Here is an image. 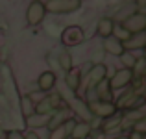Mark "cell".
I'll use <instances>...</instances> for the list:
<instances>
[{
	"instance_id": "cell-1",
	"label": "cell",
	"mask_w": 146,
	"mask_h": 139,
	"mask_svg": "<svg viewBox=\"0 0 146 139\" xmlns=\"http://www.w3.org/2000/svg\"><path fill=\"white\" fill-rule=\"evenodd\" d=\"M0 80H2V89L6 98L9 100V104L13 106V110L19 111V102H21V93H19L17 82H15L13 71H11L7 65H2L0 67Z\"/></svg>"
},
{
	"instance_id": "cell-2",
	"label": "cell",
	"mask_w": 146,
	"mask_h": 139,
	"mask_svg": "<svg viewBox=\"0 0 146 139\" xmlns=\"http://www.w3.org/2000/svg\"><path fill=\"white\" fill-rule=\"evenodd\" d=\"M107 78V67L104 63H96V65H91V69L85 72V78H82V86L80 89H85L87 91H93L94 87L98 86L102 80Z\"/></svg>"
},
{
	"instance_id": "cell-3",
	"label": "cell",
	"mask_w": 146,
	"mask_h": 139,
	"mask_svg": "<svg viewBox=\"0 0 146 139\" xmlns=\"http://www.w3.org/2000/svg\"><path fill=\"white\" fill-rule=\"evenodd\" d=\"M46 13H56V15H65V13H74L82 7V0H48L44 2Z\"/></svg>"
},
{
	"instance_id": "cell-4",
	"label": "cell",
	"mask_w": 146,
	"mask_h": 139,
	"mask_svg": "<svg viewBox=\"0 0 146 139\" xmlns=\"http://www.w3.org/2000/svg\"><path fill=\"white\" fill-rule=\"evenodd\" d=\"M87 106H89L91 115L96 117V119H102V121H104V119L113 117L115 113H118L115 102H106V100H96V98H94V100H89Z\"/></svg>"
},
{
	"instance_id": "cell-5",
	"label": "cell",
	"mask_w": 146,
	"mask_h": 139,
	"mask_svg": "<svg viewBox=\"0 0 146 139\" xmlns=\"http://www.w3.org/2000/svg\"><path fill=\"white\" fill-rule=\"evenodd\" d=\"M122 28L133 35V33H141L146 28V13L144 11H135V13L128 15L126 19H122Z\"/></svg>"
},
{
	"instance_id": "cell-6",
	"label": "cell",
	"mask_w": 146,
	"mask_h": 139,
	"mask_svg": "<svg viewBox=\"0 0 146 139\" xmlns=\"http://www.w3.org/2000/svg\"><path fill=\"white\" fill-rule=\"evenodd\" d=\"M44 15H46V7H44V2L41 0H32L26 7V22L30 26H37L44 21Z\"/></svg>"
},
{
	"instance_id": "cell-7",
	"label": "cell",
	"mask_w": 146,
	"mask_h": 139,
	"mask_svg": "<svg viewBox=\"0 0 146 139\" xmlns=\"http://www.w3.org/2000/svg\"><path fill=\"white\" fill-rule=\"evenodd\" d=\"M85 41V32L80 26H67V28L61 32V43H63L67 48L70 46H78Z\"/></svg>"
},
{
	"instance_id": "cell-8",
	"label": "cell",
	"mask_w": 146,
	"mask_h": 139,
	"mask_svg": "<svg viewBox=\"0 0 146 139\" xmlns=\"http://www.w3.org/2000/svg\"><path fill=\"white\" fill-rule=\"evenodd\" d=\"M107 80H109V86H111V89H113V93H115L118 89H124V87L131 86L133 71L131 69H118V71L115 72L111 78H107Z\"/></svg>"
},
{
	"instance_id": "cell-9",
	"label": "cell",
	"mask_w": 146,
	"mask_h": 139,
	"mask_svg": "<svg viewBox=\"0 0 146 139\" xmlns=\"http://www.w3.org/2000/svg\"><path fill=\"white\" fill-rule=\"evenodd\" d=\"M61 108V96L57 95H46L35 104V113H43V115H52L56 110Z\"/></svg>"
},
{
	"instance_id": "cell-10",
	"label": "cell",
	"mask_w": 146,
	"mask_h": 139,
	"mask_svg": "<svg viewBox=\"0 0 146 139\" xmlns=\"http://www.w3.org/2000/svg\"><path fill=\"white\" fill-rule=\"evenodd\" d=\"M68 100V110H72L76 115H80L82 117V121H85V122H89L91 119H93V115H91V111H89V106H87V102H85V98H80V96H76V95H70V98H67Z\"/></svg>"
},
{
	"instance_id": "cell-11",
	"label": "cell",
	"mask_w": 146,
	"mask_h": 139,
	"mask_svg": "<svg viewBox=\"0 0 146 139\" xmlns=\"http://www.w3.org/2000/svg\"><path fill=\"white\" fill-rule=\"evenodd\" d=\"M74 124H76V119L70 117L68 121H65L63 124H59V126H56L54 130H50L48 139H68V137H70L72 128H74Z\"/></svg>"
},
{
	"instance_id": "cell-12",
	"label": "cell",
	"mask_w": 146,
	"mask_h": 139,
	"mask_svg": "<svg viewBox=\"0 0 146 139\" xmlns=\"http://www.w3.org/2000/svg\"><path fill=\"white\" fill-rule=\"evenodd\" d=\"M56 84H57V76H56V72H52V71L41 72L39 78H37V87H39L41 93L52 91L54 87H56Z\"/></svg>"
},
{
	"instance_id": "cell-13",
	"label": "cell",
	"mask_w": 146,
	"mask_h": 139,
	"mask_svg": "<svg viewBox=\"0 0 146 139\" xmlns=\"http://www.w3.org/2000/svg\"><path fill=\"white\" fill-rule=\"evenodd\" d=\"M102 50L106 54H111V56H122V54L126 52V48H124V43L122 41H118V39H115L113 35L111 37H106L104 39V45H102Z\"/></svg>"
},
{
	"instance_id": "cell-14",
	"label": "cell",
	"mask_w": 146,
	"mask_h": 139,
	"mask_svg": "<svg viewBox=\"0 0 146 139\" xmlns=\"http://www.w3.org/2000/svg\"><path fill=\"white\" fill-rule=\"evenodd\" d=\"M48 122H50V115H43V113H32V115H28V117H24V124L32 130L46 128Z\"/></svg>"
},
{
	"instance_id": "cell-15",
	"label": "cell",
	"mask_w": 146,
	"mask_h": 139,
	"mask_svg": "<svg viewBox=\"0 0 146 139\" xmlns=\"http://www.w3.org/2000/svg\"><path fill=\"white\" fill-rule=\"evenodd\" d=\"M124 48L126 50H143L146 48V33L141 32V33H133V35H129L128 39L124 41Z\"/></svg>"
},
{
	"instance_id": "cell-16",
	"label": "cell",
	"mask_w": 146,
	"mask_h": 139,
	"mask_svg": "<svg viewBox=\"0 0 146 139\" xmlns=\"http://www.w3.org/2000/svg\"><path fill=\"white\" fill-rule=\"evenodd\" d=\"M65 86H67L72 93H78L80 86H82V71H78V69L72 67L70 71L67 72V76H65Z\"/></svg>"
},
{
	"instance_id": "cell-17",
	"label": "cell",
	"mask_w": 146,
	"mask_h": 139,
	"mask_svg": "<svg viewBox=\"0 0 146 139\" xmlns=\"http://www.w3.org/2000/svg\"><path fill=\"white\" fill-rule=\"evenodd\" d=\"M68 119H70V110H67V108H59V110H56L52 115H50V122H48L46 128L48 130H54L56 126L63 124V122L68 121Z\"/></svg>"
},
{
	"instance_id": "cell-18",
	"label": "cell",
	"mask_w": 146,
	"mask_h": 139,
	"mask_svg": "<svg viewBox=\"0 0 146 139\" xmlns=\"http://www.w3.org/2000/svg\"><path fill=\"white\" fill-rule=\"evenodd\" d=\"M91 134H93V130H91L89 122L76 121V124H74V128H72L70 137H68V139H89Z\"/></svg>"
},
{
	"instance_id": "cell-19",
	"label": "cell",
	"mask_w": 146,
	"mask_h": 139,
	"mask_svg": "<svg viewBox=\"0 0 146 139\" xmlns=\"http://www.w3.org/2000/svg\"><path fill=\"white\" fill-rule=\"evenodd\" d=\"M94 93H96V100H106V102H113V89L109 86V80H102L96 87H94Z\"/></svg>"
},
{
	"instance_id": "cell-20",
	"label": "cell",
	"mask_w": 146,
	"mask_h": 139,
	"mask_svg": "<svg viewBox=\"0 0 146 139\" xmlns=\"http://www.w3.org/2000/svg\"><path fill=\"white\" fill-rule=\"evenodd\" d=\"M120 122H122V113H115L113 117L104 119L102 121L100 132L102 134H109V132H115V130H120Z\"/></svg>"
},
{
	"instance_id": "cell-21",
	"label": "cell",
	"mask_w": 146,
	"mask_h": 139,
	"mask_svg": "<svg viewBox=\"0 0 146 139\" xmlns=\"http://www.w3.org/2000/svg\"><path fill=\"white\" fill-rule=\"evenodd\" d=\"M113 28H115V21L111 17H104V19H100L98 24H96V33L106 39V37L113 35Z\"/></svg>"
},
{
	"instance_id": "cell-22",
	"label": "cell",
	"mask_w": 146,
	"mask_h": 139,
	"mask_svg": "<svg viewBox=\"0 0 146 139\" xmlns=\"http://www.w3.org/2000/svg\"><path fill=\"white\" fill-rule=\"evenodd\" d=\"M19 111L22 113V117H28V115L35 113V104L32 102L28 95L26 96H21V102H19Z\"/></svg>"
},
{
	"instance_id": "cell-23",
	"label": "cell",
	"mask_w": 146,
	"mask_h": 139,
	"mask_svg": "<svg viewBox=\"0 0 146 139\" xmlns=\"http://www.w3.org/2000/svg\"><path fill=\"white\" fill-rule=\"evenodd\" d=\"M57 63H59V69L65 72H68L72 69V56L67 52V50H61L57 54Z\"/></svg>"
},
{
	"instance_id": "cell-24",
	"label": "cell",
	"mask_w": 146,
	"mask_h": 139,
	"mask_svg": "<svg viewBox=\"0 0 146 139\" xmlns=\"http://www.w3.org/2000/svg\"><path fill=\"white\" fill-rule=\"evenodd\" d=\"M118 57H120V61H122V65H124V69H133V65H135V59H137V57L133 56L129 50H126V52L122 54V56H118Z\"/></svg>"
},
{
	"instance_id": "cell-25",
	"label": "cell",
	"mask_w": 146,
	"mask_h": 139,
	"mask_svg": "<svg viewBox=\"0 0 146 139\" xmlns=\"http://www.w3.org/2000/svg\"><path fill=\"white\" fill-rule=\"evenodd\" d=\"M113 37L115 39H118V41H122L124 43L126 39L129 37V33L126 32L124 28H122V24H115V28H113Z\"/></svg>"
},
{
	"instance_id": "cell-26",
	"label": "cell",
	"mask_w": 146,
	"mask_h": 139,
	"mask_svg": "<svg viewBox=\"0 0 146 139\" xmlns=\"http://www.w3.org/2000/svg\"><path fill=\"white\" fill-rule=\"evenodd\" d=\"M6 139H24V132H21V130H7Z\"/></svg>"
},
{
	"instance_id": "cell-27",
	"label": "cell",
	"mask_w": 146,
	"mask_h": 139,
	"mask_svg": "<svg viewBox=\"0 0 146 139\" xmlns=\"http://www.w3.org/2000/svg\"><path fill=\"white\" fill-rule=\"evenodd\" d=\"M102 59H104V50H96V52H94V56H93V65L102 63Z\"/></svg>"
},
{
	"instance_id": "cell-28",
	"label": "cell",
	"mask_w": 146,
	"mask_h": 139,
	"mask_svg": "<svg viewBox=\"0 0 146 139\" xmlns=\"http://www.w3.org/2000/svg\"><path fill=\"white\" fill-rule=\"evenodd\" d=\"M126 139H144V136L139 134V132H135V130H129V134L126 136Z\"/></svg>"
},
{
	"instance_id": "cell-29",
	"label": "cell",
	"mask_w": 146,
	"mask_h": 139,
	"mask_svg": "<svg viewBox=\"0 0 146 139\" xmlns=\"http://www.w3.org/2000/svg\"><path fill=\"white\" fill-rule=\"evenodd\" d=\"M24 139H41V137L37 136L33 130H30V132H26V134H24Z\"/></svg>"
},
{
	"instance_id": "cell-30",
	"label": "cell",
	"mask_w": 146,
	"mask_h": 139,
	"mask_svg": "<svg viewBox=\"0 0 146 139\" xmlns=\"http://www.w3.org/2000/svg\"><path fill=\"white\" fill-rule=\"evenodd\" d=\"M6 137H7V130L0 128V139H6Z\"/></svg>"
},
{
	"instance_id": "cell-31",
	"label": "cell",
	"mask_w": 146,
	"mask_h": 139,
	"mask_svg": "<svg viewBox=\"0 0 146 139\" xmlns=\"http://www.w3.org/2000/svg\"><path fill=\"white\" fill-rule=\"evenodd\" d=\"M135 2H137L139 7H146V0H135Z\"/></svg>"
},
{
	"instance_id": "cell-32",
	"label": "cell",
	"mask_w": 146,
	"mask_h": 139,
	"mask_svg": "<svg viewBox=\"0 0 146 139\" xmlns=\"http://www.w3.org/2000/svg\"><path fill=\"white\" fill-rule=\"evenodd\" d=\"M113 139H126V136H120V137H113Z\"/></svg>"
},
{
	"instance_id": "cell-33",
	"label": "cell",
	"mask_w": 146,
	"mask_h": 139,
	"mask_svg": "<svg viewBox=\"0 0 146 139\" xmlns=\"http://www.w3.org/2000/svg\"><path fill=\"white\" fill-rule=\"evenodd\" d=\"M144 33H146V28H144Z\"/></svg>"
},
{
	"instance_id": "cell-34",
	"label": "cell",
	"mask_w": 146,
	"mask_h": 139,
	"mask_svg": "<svg viewBox=\"0 0 146 139\" xmlns=\"http://www.w3.org/2000/svg\"><path fill=\"white\" fill-rule=\"evenodd\" d=\"M144 76H146V72H144Z\"/></svg>"
},
{
	"instance_id": "cell-35",
	"label": "cell",
	"mask_w": 146,
	"mask_h": 139,
	"mask_svg": "<svg viewBox=\"0 0 146 139\" xmlns=\"http://www.w3.org/2000/svg\"><path fill=\"white\" fill-rule=\"evenodd\" d=\"M144 139H146V136H144Z\"/></svg>"
}]
</instances>
